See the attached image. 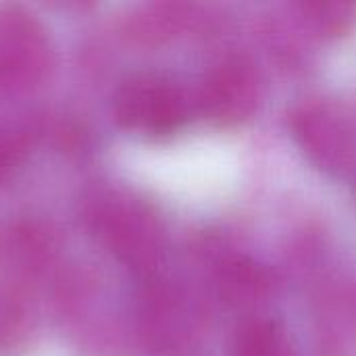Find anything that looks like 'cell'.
I'll use <instances>...</instances> for the list:
<instances>
[{
    "label": "cell",
    "mask_w": 356,
    "mask_h": 356,
    "mask_svg": "<svg viewBox=\"0 0 356 356\" xmlns=\"http://www.w3.org/2000/svg\"><path fill=\"white\" fill-rule=\"evenodd\" d=\"M113 117L127 131L165 136L186 123L188 100L167 77L136 75L115 92Z\"/></svg>",
    "instance_id": "obj_1"
},
{
    "label": "cell",
    "mask_w": 356,
    "mask_h": 356,
    "mask_svg": "<svg viewBox=\"0 0 356 356\" xmlns=\"http://www.w3.org/2000/svg\"><path fill=\"white\" fill-rule=\"evenodd\" d=\"M50 67L52 46L44 25L21 8L0 10V90H31Z\"/></svg>",
    "instance_id": "obj_2"
},
{
    "label": "cell",
    "mask_w": 356,
    "mask_h": 356,
    "mask_svg": "<svg viewBox=\"0 0 356 356\" xmlns=\"http://www.w3.org/2000/svg\"><path fill=\"white\" fill-rule=\"evenodd\" d=\"M263 94L261 77L252 63L232 56L215 65L198 94L202 115L215 125H238L254 115Z\"/></svg>",
    "instance_id": "obj_3"
},
{
    "label": "cell",
    "mask_w": 356,
    "mask_h": 356,
    "mask_svg": "<svg viewBox=\"0 0 356 356\" xmlns=\"http://www.w3.org/2000/svg\"><path fill=\"white\" fill-rule=\"evenodd\" d=\"M292 129L302 150L321 169H340L353 152V131L346 117L327 102H311L292 117Z\"/></svg>",
    "instance_id": "obj_4"
},
{
    "label": "cell",
    "mask_w": 356,
    "mask_h": 356,
    "mask_svg": "<svg viewBox=\"0 0 356 356\" xmlns=\"http://www.w3.org/2000/svg\"><path fill=\"white\" fill-rule=\"evenodd\" d=\"M96 225L108 246L129 263H146L154 246V229L148 215L134 207L111 204L100 211Z\"/></svg>",
    "instance_id": "obj_5"
},
{
    "label": "cell",
    "mask_w": 356,
    "mask_h": 356,
    "mask_svg": "<svg viewBox=\"0 0 356 356\" xmlns=\"http://www.w3.org/2000/svg\"><path fill=\"white\" fill-rule=\"evenodd\" d=\"M234 356H294V350L280 323L252 321L240 332Z\"/></svg>",
    "instance_id": "obj_6"
},
{
    "label": "cell",
    "mask_w": 356,
    "mask_h": 356,
    "mask_svg": "<svg viewBox=\"0 0 356 356\" xmlns=\"http://www.w3.org/2000/svg\"><path fill=\"white\" fill-rule=\"evenodd\" d=\"M25 330V315L17 300L0 292V346L13 344Z\"/></svg>",
    "instance_id": "obj_7"
},
{
    "label": "cell",
    "mask_w": 356,
    "mask_h": 356,
    "mask_svg": "<svg viewBox=\"0 0 356 356\" xmlns=\"http://www.w3.org/2000/svg\"><path fill=\"white\" fill-rule=\"evenodd\" d=\"M315 19V23L332 33H340L348 27L350 23V6L346 4H307L305 6Z\"/></svg>",
    "instance_id": "obj_8"
},
{
    "label": "cell",
    "mask_w": 356,
    "mask_h": 356,
    "mask_svg": "<svg viewBox=\"0 0 356 356\" xmlns=\"http://www.w3.org/2000/svg\"><path fill=\"white\" fill-rule=\"evenodd\" d=\"M23 142L17 136L0 131V175L8 173L23 156Z\"/></svg>",
    "instance_id": "obj_9"
}]
</instances>
